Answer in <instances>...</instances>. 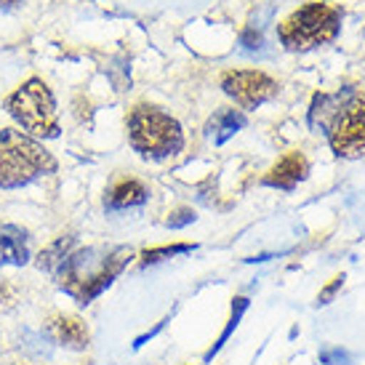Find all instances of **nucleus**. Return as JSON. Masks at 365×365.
Masks as SVG:
<instances>
[{"instance_id":"obj_1","label":"nucleus","mask_w":365,"mask_h":365,"mask_svg":"<svg viewBox=\"0 0 365 365\" xmlns=\"http://www.w3.org/2000/svg\"><path fill=\"white\" fill-rule=\"evenodd\" d=\"M133 259V251L128 245H120L115 251H96V248H83L72 251L70 259L61 264L56 280L67 294L81 302L91 304L99 294H104L112 285V280L125 269V264Z\"/></svg>"},{"instance_id":"obj_2","label":"nucleus","mask_w":365,"mask_h":365,"mask_svg":"<svg viewBox=\"0 0 365 365\" xmlns=\"http://www.w3.org/2000/svg\"><path fill=\"white\" fill-rule=\"evenodd\" d=\"M125 128L131 147L147 160H165L182 153L184 147V131L179 120L155 104H136L128 112Z\"/></svg>"},{"instance_id":"obj_3","label":"nucleus","mask_w":365,"mask_h":365,"mask_svg":"<svg viewBox=\"0 0 365 365\" xmlns=\"http://www.w3.org/2000/svg\"><path fill=\"white\" fill-rule=\"evenodd\" d=\"M51 171H56V160L43 144L16 128L0 131V190H16Z\"/></svg>"},{"instance_id":"obj_4","label":"nucleus","mask_w":365,"mask_h":365,"mask_svg":"<svg viewBox=\"0 0 365 365\" xmlns=\"http://www.w3.org/2000/svg\"><path fill=\"white\" fill-rule=\"evenodd\" d=\"M339 27H341V11L331 3L312 0L277 24V38L288 51H312L334 41Z\"/></svg>"},{"instance_id":"obj_5","label":"nucleus","mask_w":365,"mask_h":365,"mask_svg":"<svg viewBox=\"0 0 365 365\" xmlns=\"http://www.w3.org/2000/svg\"><path fill=\"white\" fill-rule=\"evenodd\" d=\"M6 110L24 131L43 136V139H56L59 136L56 99L41 78H30L27 83H21L19 88L6 99Z\"/></svg>"},{"instance_id":"obj_6","label":"nucleus","mask_w":365,"mask_h":365,"mask_svg":"<svg viewBox=\"0 0 365 365\" xmlns=\"http://www.w3.org/2000/svg\"><path fill=\"white\" fill-rule=\"evenodd\" d=\"M328 142L339 158H365V93H355L334 112L328 123Z\"/></svg>"},{"instance_id":"obj_7","label":"nucleus","mask_w":365,"mask_h":365,"mask_svg":"<svg viewBox=\"0 0 365 365\" xmlns=\"http://www.w3.org/2000/svg\"><path fill=\"white\" fill-rule=\"evenodd\" d=\"M222 88H224V93H227L230 99H235L243 110H256V107H262L264 102L274 99L277 83H274L267 72H259V70H230V72H224Z\"/></svg>"},{"instance_id":"obj_8","label":"nucleus","mask_w":365,"mask_h":365,"mask_svg":"<svg viewBox=\"0 0 365 365\" xmlns=\"http://www.w3.org/2000/svg\"><path fill=\"white\" fill-rule=\"evenodd\" d=\"M309 171V163L302 153H288L283 160H277L269 168V173L264 176V184L267 187H274V190H285V192H291L296 184L302 182Z\"/></svg>"},{"instance_id":"obj_9","label":"nucleus","mask_w":365,"mask_h":365,"mask_svg":"<svg viewBox=\"0 0 365 365\" xmlns=\"http://www.w3.org/2000/svg\"><path fill=\"white\" fill-rule=\"evenodd\" d=\"M46 334L51 341L61 346H70V349H83L88 344V328L81 317H67V314H56L46 325Z\"/></svg>"},{"instance_id":"obj_10","label":"nucleus","mask_w":365,"mask_h":365,"mask_svg":"<svg viewBox=\"0 0 365 365\" xmlns=\"http://www.w3.org/2000/svg\"><path fill=\"white\" fill-rule=\"evenodd\" d=\"M30 262V237L16 224L0 227V264L21 267Z\"/></svg>"},{"instance_id":"obj_11","label":"nucleus","mask_w":365,"mask_h":365,"mask_svg":"<svg viewBox=\"0 0 365 365\" xmlns=\"http://www.w3.org/2000/svg\"><path fill=\"white\" fill-rule=\"evenodd\" d=\"M147 187L139 179H120L115 182L104 195V208L107 211H125V208H136V205L147 203Z\"/></svg>"},{"instance_id":"obj_12","label":"nucleus","mask_w":365,"mask_h":365,"mask_svg":"<svg viewBox=\"0 0 365 365\" xmlns=\"http://www.w3.org/2000/svg\"><path fill=\"white\" fill-rule=\"evenodd\" d=\"M245 128V115L240 110H232V107H222L216 110L205 123V136L213 139V144H224L230 142L235 133Z\"/></svg>"},{"instance_id":"obj_13","label":"nucleus","mask_w":365,"mask_h":365,"mask_svg":"<svg viewBox=\"0 0 365 365\" xmlns=\"http://www.w3.org/2000/svg\"><path fill=\"white\" fill-rule=\"evenodd\" d=\"M75 243H78L75 235H59L51 245H46V248L41 251V256H38V269L56 274L61 264L67 262L70 254L75 251Z\"/></svg>"},{"instance_id":"obj_14","label":"nucleus","mask_w":365,"mask_h":365,"mask_svg":"<svg viewBox=\"0 0 365 365\" xmlns=\"http://www.w3.org/2000/svg\"><path fill=\"white\" fill-rule=\"evenodd\" d=\"M190 251H195V245H190V243H173V245H160V248H147V251L139 256V264H142V267H150V264L165 262V259H173V256H179V254H190Z\"/></svg>"},{"instance_id":"obj_15","label":"nucleus","mask_w":365,"mask_h":365,"mask_svg":"<svg viewBox=\"0 0 365 365\" xmlns=\"http://www.w3.org/2000/svg\"><path fill=\"white\" fill-rule=\"evenodd\" d=\"M245 309H248V299H243V296H237V299L232 302V314H230V323H227V328L222 331V336H219V341H216V344H213L211 349L205 352V360H211V357L216 355V352H219V349H222L224 344H227V339H230V336H232V331L237 328V323H240V317L245 314Z\"/></svg>"},{"instance_id":"obj_16","label":"nucleus","mask_w":365,"mask_h":365,"mask_svg":"<svg viewBox=\"0 0 365 365\" xmlns=\"http://www.w3.org/2000/svg\"><path fill=\"white\" fill-rule=\"evenodd\" d=\"M240 46H243V51L248 53H256V51H262L264 48V35H262V24L256 27L254 21L248 24L243 30V35H240Z\"/></svg>"},{"instance_id":"obj_17","label":"nucleus","mask_w":365,"mask_h":365,"mask_svg":"<svg viewBox=\"0 0 365 365\" xmlns=\"http://www.w3.org/2000/svg\"><path fill=\"white\" fill-rule=\"evenodd\" d=\"M320 360H323V365H349L352 363V355L346 349H323Z\"/></svg>"},{"instance_id":"obj_18","label":"nucleus","mask_w":365,"mask_h":365,"mask_svg":"<svg viewBox=\"0 0 365 365\" xmlns=\"http://www.w3.org/2000/svg\"><path fill=\"white\" fill-rule=\"evenodd\" d=\"M195 222V213L192 208H176V211L168 216V227L171 230H182V227H187V224Z\"/></svg>"},{"instance_id":"obj_19","label":"nucleus","mask_w":365,"mask_h":365,"mask_svg":"<svg viewBox=\"0 0 365 365\" xmlns=\"http://www.w3.org/2000/svg\"><path fill=\"white\" fill-rule=\"evenodd\" d=\"M341 285H344V274H336L334 280H331V283L320 291V296H317V304H331V299L339 294V288H341Z\"/></svg>"},{"instance_id":"obj_20","label":"nucleus","mask_w":365,"mask_h":365,"mask_svg":"<svg viewBox=\"0 0 365 365\" xmlns=\"http://www.w3.org/2000/svg\"><path fill=\"white\" fill-rule=\"evenodd\" d=\"M16 3H21V0H0V9H14Z\"/></svg>"}]
</instances>
